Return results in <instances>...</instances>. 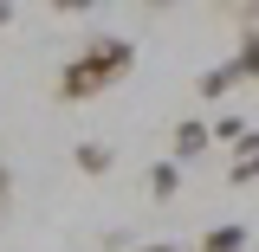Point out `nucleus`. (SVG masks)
<instances>
[{
    "label": "nucleus",
    "mask_w": 259,
    "mask_h": 252,
    "mask_svg": "<svg viewBox=\"0 0 259 252\" xmlns=\"http://www.w3.org/2000/svg\"><path fill=\"white\" fill-rule=\"evenodd\" d=\"M130 65H136V45H130V32H97L78 45V59H65L59 71V97L65 104H84V97L110 91V84H123Z\"/></svg>",
    "instance_id": "1"
},
{
    "label": "nucleus",
    "mask_w": 259,
    "mask_h": 252,
    "mask_svg": "<svg viewBox=\"0 0 259 252\" xmlns=\"http://www.w3.org/2000/svg\"><path fill=\"white\" fill-rule=\"evenodd\" d=\"M207 142H214V136H207V123H201V117H182V123H175V168H182V162H194V156H207Z\"/></svg>",
    "instance_id": "2"
},
{
    "label": "nucleus",
    "mask_w": 259,
    "mask_h": 252,
    "mask_svg": "<svg viewBox=\"0 0 259 252\" xmlns=\"http://www.w3.org/2000/svg\"><path fill=\"white\" fill-rule=\"evenodd\" d=\"M253 181H259V136H246L227 162V188H253Z\"/></svg>",
    "instance_id": "3"
},
{
    "label": "nucleus",
    "mask_w": 259,
    "mask_h": 252,
    "mask_svg": "<svg viewBox=\"0 0 259 252\" xmlns=\"http://www.w3.org/2000/svg\"><path fill=\"white\" fill-rule=\"evenodd\" d=\"M246 239H253V233H246L240 220H221V226L201 233V246H194V252H246Z\"/></svg>",
    "instance_id": "4"
},
{
    "label": "nucleus",
    "mask_w": 259,
    "mask_h": 252,
    "mask_svg": "<svg viewBox=\"0 0 259 252\" xmlns=\"http://www.w3.org/2000/svg\"><path fill=\"white\" fill-rule=\"evenodd\" d=\"M233 78H240V84H259V32H246V39H240V52H233Z\"/></svg>",
    "instance_id": "5"
},
{
    "label": "nucleus",
    "mask_w": 259,
    "mask_h": 252,
    "mask_svg": "<svg viewBox=\"0 0 259 252\" xmlns=\"http://www.w3.org/2000/svg\"><path fill=\"white\" fill-rule=\"evenodd\" d=\"M149 194H156V200H175V194H182V168H175L168 156L149 168Z\"/></svg>",
    "instance_id": "6"
},
{
    "label": "nucleus",
    "mask_w": 259,
    "mask_h": 252,
    "mask_svg": "<svg viewBox=\"0 0 259 252\" xmlns=\"http://www.w3.org/2000/svg\"><path fill=\"white\" fill-rule=\"evenodd\" d=\"M233 84H240V78H233V65H207L194 91H201V97H227V91H233Z\"/></svg>",
    "instance_id": "7"
},
{
    "label": "nucleus",
    "mask_w": 259,
    "mask_h": 252,
    "mask_svg": "<svg viewBox=\"0 0 259 252\" xmlns=\"http://www.w3.org/2000/svg\"><path fill=\"white\" fill-rule=\"evenodd\" d=\"M207 136H214V142H227V149H240V142H246L253 129H246V117L233 110V117H221V123H207Z\"/></svg>",
    "instance_id": "8"
},
{
    "label": "nucleus",
    "mask_w": 259,
    "mask_h": 252,
    "mask_svg": "<svg viewBox=\"0 0 259 252\" xmlns=\"http://www.w3.org/2000/svg\"><path fill=\"white\" fill-rule=\"evenodd\" d=\"M78 168H84V175H104V168H110V149H104V142H78Z\"/></svg>",
    "instance_id": "9"
},
{
    "label": "nucleus",
    "mask_w": 259,
    "mask_h": 252,
    "mask_svg": "<svg viewBox=\"0 0 259 252\" xmlns=\"http://www.w3.org/2000/svg\"><path fill=\"white\" fill-rule=\"evenodd\" d=\"M117 252H175V246H117Z\"/></svg>",
    "instance_id": "10"
},
{
    "label": "nucleus",
    "mask_w": 259,
    "mask_h": 252,
    "mask_svg": "<svg viewBox=\"0 0 259 252\" xmlns=\"http://www.w3.org/2000/svg\"><path fill=\"white\" fill-rule=\"evenodd\" d=\"M0 214H7V168H0Z\"/></svg>",
    "instance_id": "11"
},
{
    "label": "nucleus",
    "mask_w": 259,
    "mask_h": 252,
    "mask_svg": "<svg viewBox=\"0 0 259 252\" xmlns=\"http://www.w3.org/2000/svg\"><path fill=\"white\" fill-rule=\"evenodd\" d=\"M7 20H13V7H0V32H7Z\"/></svg>",
    "instance_id": "12"
}]
</instances>
